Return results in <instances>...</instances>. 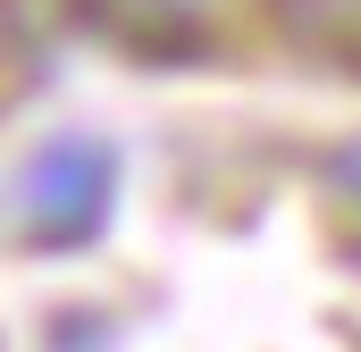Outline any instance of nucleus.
I'll use <instances>...</instances> for the list:
<instances>
[{"label": "nucleus", "instance_id": "f257e3e1", "mask_svg": "<svg viewBox=\"0 0 361 352\" xmlns=\"http://www.w3.org/2000/svg\"><path fill=\"white\" fill-rule=\"evenodd\" d=\"M118 143L101 134H51L25 176H17V235L34 252H85L109 235V210H118Z\"/></svg>", "mask_w": 361, "mask_h": 352}, {"label": "nucleus", "instance_id": "f03ea898", "mask_svg": "<svg viewBox=\"0 0 361 352\" xmlns=\"http://www.w3.org/2000/svg\"><path fill=\"white\" fill-rule=\"evenodd\" d=\"M76 8H85L118 51H135L152 68L202 59L210 34H219V0H76Z\"/></svg>", "mask_w": 361, "mask_h": 352}, {"label": "nucleus", "instance_id": "7ed1b4c3", "mask_svg": "<svg viewBox=\"0 0 361 352\" xmlns=\"http://www.w3.org/2000/svg\"><path fill=\"white\" fill-rule=\"evenodd\" d=\"M261 17L286 51L361 76V0H261Z\"/></svg>", "mask_w": 361, "mask_h": 352}, {"label": "nucleus", "instance_id": "20e7f679", "mask_svg": "<svg viewBox=\"0 0 361 352\" xmlns=\"http://www.w3.org/2000/svg\"><path fill=\"white\" fill-rule=\"evenodd\" d=\"M319 168H328V184H336V193H345V201L361 210V134H353V143H336Z\"/></svg>", "mask_w": 361, "mask_h": 352}]
</instances>
